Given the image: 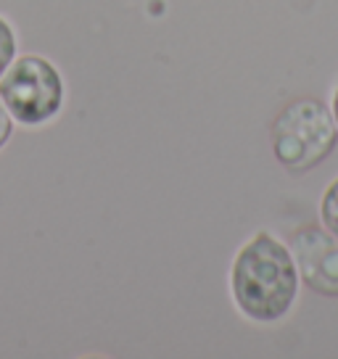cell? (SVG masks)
<instances>
[{
  "instance_id": "cell-7",
  "label": "cell",
  "mask_w": 338,
  "mask_h": 359,
  "mask_svg": "<svg viewBox=\"0 0 338 359\" xmlns=\"http://www.w3.org/2000/svg\"><path fill=\"white\" fill-rule=\"evenodd\" d=\"M11 130H13L11 114H8V109H6V106H3V101H0V148L11 140Z\"/></svg>"
},
{
  "instance_id": "cell-2",
  "label": "cell",
  "mask_w": 338,
  "mask_h": 359,
  "mask_svg": "<svg viewBox=\"0 0 338 359\" xmlns=\"http://www.w3.org/2000/svg\"><path fill=\"white\" fill-rule=\"evenodd\" d=\"M338 143L333 114L315 98H296L272 122L275 158L293 175H304L323 164Z\"/></svg>"
},
{
  "instance_id": "cell-1",
  "label": "cell",
  "mask_w": 338,
  "mask_h": 359,
  "mask_svg": "<svg viewBox=\"0 0 338 359\" xmlns=\"http://www.w3.org/2000/svg\"><path fill=\"white\" fill-rule=\"evenodd\" d=\"M299 283L291 248L264 230L241 246L230 269V291L238 312L254 323L283 320L296 304Z\"/></svg>"
},
{
  "instance_id": "cell-8",
  "label": "cell",
  "mask_w": 338,
  "mask_h": 359,
  "mask_svg": "<svg viewBox=\"0 0 338 359\" xmlns=\"http://www.w3.org/2000/svg\"><path fill=\"white\" fill-rule=\"evenodd\" d=\"M330 114H333V122H336V127H338V88H336V93H333V106H330Z\"/></svg>"
},
{
  "instance_id": "cell-4",
  "label": "cell",
  "mask_w": 338,
  "mask_h": 359,
  "mask_svg": "<svg viewBox=\"0 0 338 359\" xmlns=\"http://www.w3.org/2000/svg\"><path fill=\"white\" fill-rule=\"evenodd\" d=\"M291 254L306 288L338 299V238L333 233L306 224L293 233Z\"/></svg>"
},
{
  "instance_id": "cell-6",
  "label": "cell",
  "mask_w": 338,
  "mask_h": 359,
  "mask_svg": "<svg viewBox=\"0 0 338 359\" xmlns=\"http://www.w3.org/2000/svg\"><path fill=\"white\" fill-rule=\"evenodd\" d=\"M13 56H16V34H13L11 24L0 16V77L11 67Z\"/></svg>"
},
{
  "instance_id": "cell-3",
  "label": "cell",
  "mask_w": 338,
  "mask_h": 359,
  "mask_svg": "<svg viewBox=\"0 0 338 359\" xmlns=\"http://www.w3.org/2000/svg\"><path fill=\"white\" fill-rule=\"evenodd\" d=\"M0 101L16 122L46 124L64 106V79L48 58L22 56L0 77Z\"/></svg>"
},
{
  "instance_id": "cell-5",
  "label": "cell",
  "mask_w": 338,
  "mask_h": 359,
  "mask_svg": "<svg viewBox=\"0 0 338 359\" xmlns=\"http://www.w3.org/2000/svg\"><path fill=\"white\" fill-rule=\"evenodd\" d=\"M320 219L325 224L327 233H333L338 238V177L327 185V191L323 193L320 201Z\"/></svg>"
}]
</instances>
